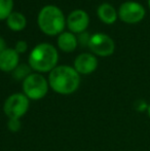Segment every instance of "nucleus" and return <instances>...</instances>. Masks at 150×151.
<instances>
[{
    "instance_id": "14",
    "label": "nucleus",
    "mask_w": 150,
    "mask_h": 151,
    "mask_svg": "<svg viewBox=\"0 0 150 151\" xmlns=\"http://www.w3.org/2000/svg\"><path fill=\"white\" fill-rule=\"evenodd\" d=\"M12 76L17 80H23L24 81L27 77L31 74V67L26 64H19V66L11 72Z\"/></svg>"
},
{
    "instance_id": "20",
    "label": "nucleus",
    "mask_w": 150,
    "mask_h": 151,
    "mask_svg": "<svg viewBox=\"0 0 150 151\" xmlns=\"http://www.w3.org/2000/svg\"><path fill=\"white\" fill-rule=\"evenodd\" d=\"M6 48H7V47H6L5 40H4L3 37H1V36H0V54H1V52H3Z\"/></svg>"
},
{
    "instance_id": "9",
    "label": "nucleus",
    "mask_w": 150,
    "mask_h": 151,
    "mask_svg": "<svg viewBox=\"0 0 150 151\" xmlns=\"http://www.w3.org/2000/svg\"><path fill=\"white\" fill-rule=\"evenodd\" d=\"M98 67V59L96 56L90 52H82L76 57L74 61V69L77 73L88 75L95 71Z\"/></svg>"
},
{
    "instance_id": "18",
    "label": "nucleus",
    "mask_w": 150,
    "mask_h": 151,
    "mask_svg": "<svg viewBox=\"0 0 150 151\" xmlns=\"http://www.w3.org/2000/svg\"><path fill=\"white\" fill-rule=\"evenodd\" d=\"M90 36L88 33L86 32H82V33L78 34V37H77V41L79 44L81 45H88V42H90Z\"/></svg>"
},
{
    "instance_id": "10",
    "label": "nucleus",
    "mask_w": 150,
    "mask_h": 151,
    "mask_svg": "<svg viewBox=\"0 0 150 151\" xmlns=\"http://www.w3.org/2000/svg\"><path fill=\"white\" fill-rule=\"evenodd\" d=\"M20 63V55L14 48H6L0 54V70L3 72H12Z\"/></svg>"
},
{
    "instance_id": "16",
    "label": "nucleus",
    "mask_w": 150,
    "mask_h": 151,
    "mask_svg": "<svg viewBox=\"0 0 150 151\" xmlns=\"http://www.w3.org/2000/svg\"><path fill=\"white\" fill-rule=\"evenodd\" d=\"M7 127L10 132L16 133L21 129V120L20 118H9L7 123Z\"/></svg>"
},
{
    "instance_id": "7",
    "label": "nucleus",
    "mask_w": 150,
    "mask_h": 151,
    "mask_svg": "<svg viewBox=\"0 0 150 151\" xmlns=\"http://www.w3.org/2000/svg\"><path fill=\"white\" fill-rule=\"evenodd\" d=\"M88 46L93 54L100 57H109L115 50L113 39L104 33H96L90 36Z\"/></svg>"
},
{
    "instance_id": "1",
    "label": "nucleus",
    "mask_w": 150,
    "mask_h": 151,
    "mask_svg": "<svg viewBox=\"0 0 150 151\" xmlns=\"http://www.w3.org/2000/svg\"><path fill=\"white\" fill-rule=\"evenodd\" d=\"M48 84L60 95H70L79 88L80 75L71 66H57L50 72Z\"/></svg>"
},
{
    "instance_id": "11",
    "label": "nucleus",
    "mask_w": 150,
    "mask_h": 151,
    "mask_svg": "<svg viewBox=\"0 0 150 151\" xmlns=\"http://www.w3.org/2000/svg\"><path fill=\"white\" fill-rule=\"evenodd\" d=\"M78 45L77 37L72 32L64 31L58 37V46L65 52H74Z\"/></svg>"
},
{
    "instance_id": "8",
    "label": "nucleus",
    "mask_w": 150,
    "mask_h": 151,
    "mask_svg": "<svg viewBox=\"0 0 150 151\" xmlns=\"http://www.w3.org/2000/svg\"><path fill=\"white\" fill-rule=\"evenodd\" d=\"M66 24L70 32L73 34H80L88 29L90 25V17L83 9H75L69 14Z\"/></svg>"
},
{
    "instance_id": "13",
    "label": "nucleus",
    "mask_w": 150,
    "mask_h": 151,
    "mask_svg": "<svg viewBox=\"0 0 150 151\" xmlns=\"http://www.w3.org/2000/svg\"><path fill=\"white\" fill-rule=\"evenodd\" d=\"M6 25L12 31H22L27 25V19L22 12H12L9 17L6 19Z\"/></svg>"
},
{
    "instance_id": "5",
    "label": "nucleus",
    "mask_w": 150,
    "mask_h": 151,
    "mask_svg": "<svg viewBox=\"0 0 150 151\" xmlns=\"http://www.w3.org/2000/svg\"><path fill=\"white\" fill-rule=\"evenodd\" d=\"M30 101L24 93H17L9 96L3 105L4 114L9 118H21L27 113Z\"/></svg>"
},
{
    "instance_id": "21",
    "label": "nucleus",
    "mask_w": 150,
    "mask_h": 151,
    "mask_svg": "<svg viewBox=\"0 0 150 151\" xmlns=\"http://www.w3.org/2000/svg\"><path fill=\"white\" fill-rule=\"evenodd\" d=\"M147 113H148V116H149V118H150V104L148 105V109H147Z\"/></svg>"
},
{
    "instance_id": "15",
    "label": "nucleus",
    "mask_w": 150,
    "mask_h": 151,
    "mask_svg": "<svg viewBox=\"0 0 150 151\" xmlns=\"http://www.w3.org/2000/svg\"><path fill=\"white\" fill-rule=\"evenodd\" d=\"M14 0H0V21L6 20L12 12Z\"/></svg>"
},
{
    "instance_id": "6",
    "label": "nucleus",
    "mask_w": 150,
    "mask_h": 151,
    "mask_svg": "<svg viewBox=\"0 0 150 151\" xmlns=\"http://www.w3.org/2000/svg\"><path fill=\"white\" fill-rule=\"evenodd\" d=\"M145 17V8L136 1L123 2L118 9V18L126 24L140 23Z\"/></svg>"
},
{
    "instance_id": "22",
    "label": "nucleus",
    "mask_w": 150,
    "mask_h": 151,
    "mask_svg": "<svg viewBox=\"0 0 150 151\" xmlns=\"http://www.w3.org/2000/svg\"><path fill=\"white\" fill-rule=\"evenodd\" d=\"M148 5H149V7H150V0H148Z\"/></svg>"
},
{
    "instance_id": "3",
    "label": "nucleus",
    "mask_w": 150,
    "mask_h": 151,
    "mask_svg": "<svg viewBox=\"0 0 150 151\" xmlns=\"http://www.w3.org/2000/svg\"><path fill=\"white\" fill-rule=\"evenodd\" d=\"M40 30L50 36L60 35L64 32L66 20L63 12L56 5H45L40 9L37 17Z\"/></svg>"
},
{
    "instance_id": "19",
    "label": "nucleus",
    "mask_w": 150,
    "mask_h": 151,
    "mask_svg": "<svg viewBox=\"0 0 150 151\" xmlns=\"http://www.w3.org/2000/svg\"><path fill=\"white\" fill-rule=\"evenodd\" d=\"M135 108H136V110H138V111H141V112L145 111V110L148 109V104H147L144 100H138V101L136 102V104H135Z\"/></svg>"
},
{
    "instance_id": "17",
    "label": "nucleus",
    "mask_w": 150,
    "mask_h": 151,
    "mask_svg": "<svg viewBox=\"0 0 150 151\" xmlns=\"http://www.w3.org/2000/svg\"><path fill=\"white\" fill-rule=\"evenodd\" d=\"M14 50H16V52H18L19 55L24 54V52L28 50V43H27L25 40H19L16 43V45H14Z\"/></svg>"
},
{
    "instance_id": "12",
    "label": "nucleus",
    "mask_w": 150,
    "mask_h": 151,
    "mask_svg": "<svg viewBox=\"0 0 150 151\" xmlns=\"http://www.w3.org/2000/svg\"><path fill=\"white\" fill-rule=\"evenodd\" d=\"M97 14L103 23L107 25L114 24L118 18V12L109 3H102L97 9Z\"/></svg>"
},
{
    "instance_id": "2",
    "label": "nucleus",
    "mask_w": 150,
    "mask_h": 151,
    "mask_svg": "<svg viewBox=\"0 0 150 151\" xmlns=\"http://www.w3.org/2000/svg\"><path fill=\"white\" fill-rule=\"evenodd\" d=\"M29 66L37 72H50L57 67L59 54L50 43H39L29 55Z\"/></svg>"
},
{
    "instance_id": "4",
    "label": "nucleus",
    "mask_w": 150,
    "mask_h": 151,
    "mask_svg": "<svg viewBox=\"0 0 150 151\" xmlns=\"http://www.w3.org/2000/svg\"><path fill=\"white\" fill-rule=\"evenodd\" d=\"M48 81L40 73H31L23 81V91L29 100H40L48 91Z\"/></svg>"
}]
</instances>
